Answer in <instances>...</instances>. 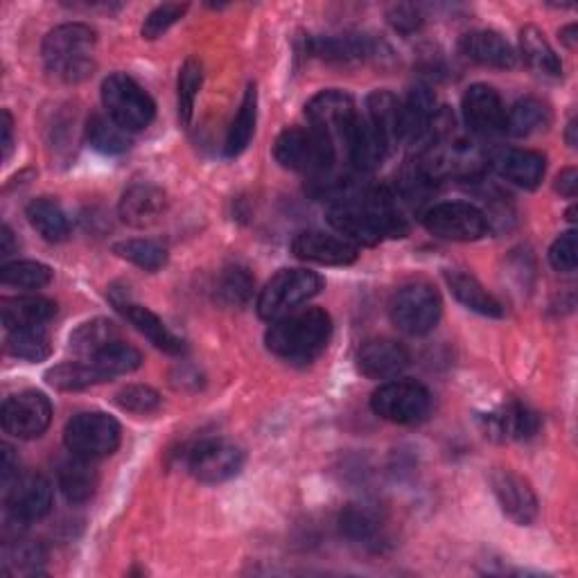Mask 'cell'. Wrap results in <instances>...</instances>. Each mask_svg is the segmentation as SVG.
I'll return each instance as SVG.
<instances>
[{"label": "cell", "mask_w": 578, "mask_h": 578, "mask_svg": "<svg viewBox=\"0 0 578 578\" xmlns=\"http://www.w3.org/2000/svg\"><path fill=\"white\" fill-rule=\"evenodd\" d=\"M466 125L479 136H494L504 131L507 107L500 94L488 85H472L461 102Z\"/></svg>", "instance_id": "17"}, {"label": "cell", "mask_w": 578, "mask_h": 578, "mask_svg": "<svg viewBox=\"0 0 578 578\" xmlns=\"http://www.w3.org/2000/svg\"><path fill=\"white\" fill-rule=\"evenodd\" d=\"M490 486L507 518L520 527H529L538 518V498L527 479L513 470L498 468L490 474Z\"/></svg>", "instance_id": "16"}, {"label": "cell", "mask_w": 578, "mask_h": 578, "mask_svg": "<svg viewBox=\"0 0 578 578\" xmlns=\"http://www.w3.org/2000/svg\"><path fill=\"white\" fill-rule=\"evenodd\" d=\"M373 414L395 425H419L432 411L430 391L414 380H391L371 398Z\"/></svg>", "instance_id": "7"}, {"label": "cell", "mask_w": 578, "mask_h": 578, "mask_svg": "<svg viewBox=\"0 0 578 578\" xmlns=\"http://www.w3.org/2000/svg\"><path fill=\"white\" fill-rule=\"evenodd\" d=\"M57 312V305L43 296H12L0 301V319L10 330L43 327Z\"/></svg>", "instance_id": "27"}, {"label": "cell", "mask_w": 578, "mask_h": 578, "mask_svg": "<svg viewBox=\"0 0 578 578\" xmlns=\"http://www.w3.org/2000/svg\"><path fill=\"white\" fill-rule=\"evenodd\" d=\"M202 79H204L202 63L197 59H188L179 70V85H177L179 120L184 125H190V120H193L195 102H197V96H199V89H202Z\"/></svg>", "instance_id": "45"}, {"label": "cell", "mask_w": 578, "mask_h": 578, "mask_svg": "<svg viewBox=\"0 0 578 578\" xmlns=\"http://www.w3.org/2000/svg\"><path fill=\"white\" fill-rule=\"evenodd\" d=\"M89 145L100 154H125L131 147L129 131L123 129L109 114H94L87 123Z\"/></svg>", "instance_id": "37"}, {"label": "cell", "mask_w": 578, "mask_h": 578, "mask_svg": "<svg viewBox=\"0 0 578 578\" xmlns=\"http://www.w3.org/2000/svg\"><path fill=\"white\" fill-rule=\"evenodd\" d=\"M437 114L434 94L428 87L411 89L406 100H402L400 111V140H423Z\"/></svg>", "instance_id": "26"}, {"label": "cell", "mask_w": 578, "mask_h": 578, "mask_svg": "<svg viewBox=\"0 0 578 578\" xmlns=\"http://www.w3.org/2000/svg\"><path fill=\"white\" fill-rule=\"evenodd\" d=\"M254 287H256V281L249 274V270L235 265V267H228L222 272V276L217 281V298L228 307H242L252 301Z\"/></svg>", "instance_id": "42"}, {"label": "cell", "mask_w": 578, "mask_h": 578, "mask_svg": "<svg viewBox=\"0 0 578 578\" xmlns=\"http://www.w3.org/2000/svg\"><path fill=\"white\" fill-rule=\"evenodd\" d=\"M6 349L12 357H19L26 362H43L50 357V340L43 327L10 330Z\"/></svg>", "instance_id": "39"}, {"label": "cell", "mask_w": 578, "mask_h": 578, "mask_svg": "<svg viewBox=\"0 0 578 578\" xmlns=\"http://www.w3.org/2000/svg\"><path fill=\"white\" fill-rule=\"evenodd\" d=\"M389 23H391L398 32L409 35V32H417V30L423 26V17H421V12H419L414 6H398V8L391 10Z\"/></svg>", "instance_id": "49"}, {"label": "cell", "mask_w": 578, "mask_h": 578, "mask_svg": "<svg viewBox=\"0 0 578 578\" xmlns=\"http://www.w3.org/2000/svg\"><path fill=\"white\" fill-rule=\"evenodd\" d=\"M46 382L59 391H81L94 384L107 382V375L98 369L96 362L77 360V362H63L52 366L46 373Z\"/></svg>", "instance_id": "33"}, {"label": "cell", "mask_w": 578, "mask_h": 578, "mask_svg": "<svg viewBox=\"0 0 578 578\" xmlns=\"http://www.w3.org/2000/svg\"><path fill=\"white\" fill-rule=\"evenodd\" d=\"M553 188H556V193H558L560 197L574 199V197H576V190H578V173H576V168L562 170V173L556 177Z\"/></svg>", "instance_id": "51"}, {"label": "cell", "mask_w": 578, "mask_h": 578, "mask_svg": "<svg viewBox=\"0 0 578 578\" xmlns=\"http://www.w3.org/2000/svg\"><path fill=\"white\" fill-rule=\"evenodd\" d=\"M346 149H349L351 163L357 170L371 173L384 160V156L389 151V143L384 140V136L373 127V123L366 116H357L355 127L349 136Z\"/></svg>", "instance_id": "23"}, {"label": "cell", "mask_w": 578, "mask_h": 578, "mask_svg": "<svg viewBox=\"0 0 578 578\" xmlns=\"http://www.w3.org/2000/svg\"><path fill=\"white\" fill-rule=\"evenodd\" d=\"M357 116L360 114L355 109L353 96L337 89L321 91L305 105V118L310 127L325 136L335 147H346Z\"/></svg>", "instance_id": "10"}, {"label": "cell", "mask_w": 578, "mask_h": 578, "mask_svg": "<svg viewBox=\"0 0 578 578\" xmlns=\"http://www.w3.org/2000/svg\"><path fill=\"white\" fill-rule=\"evenodd\" d=\"M342 533L360 545H373L382 533L380 516L364 504H351L340 516Z\"/></svg>", "instance_id": "38"}, {"label": "cell", "mask_w": 578, "mask_h": 578, "mask_svg": "<svg viewBox=\"0 0 578 578\" xmlns=\"http://www.w3.org/2000/svg\"><path fill=\"white\" fill-rule=\"evenodd\" d=\"M0 421H3V430L14 439L32 441L43 437L50 428L52 404L46 393L28 389L6 400L3 411H0Z\"/></svg>", "instance_id": "12"}, {"label": "cell", "mask_w": 578, "mask_h": 578, "mask_svg": "<svg viewBox=\"0 0 578 578\" xmlns=\"http://www.w3.org/2000/svg\"><path fill=\"white\" fill-rule=\"evenodd\" d=\"M0 131H3V158L8 160L10 151H12V143H14V120H12V114L8 109H3V114H0Z\"/></svg>", "instance_id": "52"}, {"label": "cell", "mask_w": 578, "mask_h": 578, "mask_svg": "<svg viewBox=\"0 0 578 578\" xmlns=\"http://www.w3.org/2000/svg\"><path fill=\"white\" fill-rule=\"evenodd\" d=\"M538 428H540V419L536 411L518 400L504 404L498 414H490L486 419L488 434L500 439L527 441L538 432Z\"/></svg>", "instance_id": "25"}, {"label": "cell", "mask_w": 578, "mask_h": 578, "mask_svg": "<svg viewBox=\"0 0 578 578\" xmlns=\"http://www.w3.org/2000/svg\"><path fill=\"white\" fill-rule=\"evenodd\" d=\"M520 55L525 57L529 68H533L538 75H545V77L562 75V63H560L558 55L553 52V48L549 46L545 35L533 26H527L520 32Z\"/></svg>", "instance_id": "35"}, {"label": "cell", "mask_w": 578, "mask_h": 578, "mask_svg": "<svg viewBox=\"0 0 578 578\" xmlns=\"http://www.w3.org/2000/svg\"><path fill=\"white\" fill-rule=\"evenodd\" d=\"M292 252L298 261L325 267H346L360 258V246H355L346 237L330 235L323 231L298 233L292 242Z\"/></svg>", "instance_id": "15"}, {"label": "cell", "mask_w": 578, "mask_h": 578, "mask_svg": "<svg viewBox=\"0 0 578 578\" xmlns=\"http://www.w3.org/2000/svg\"><path fill=\"white\" fill-rule=\"evenodd\" d=\"M120 342V330L114 321L109 319H94L81 323L75 333L70 335L68 349L79 357V360H91L105 349L114 346Z\"/></svg>", "instance_id": "30"}, {"label": "cell", "mask_w": 578, "mask_h": 578, "mask_svg": "<svg viewBox=\"0 0 578 578\" xmlns=\"http://www.w3.org/2000/svg\"><path fill=\"white\" fill-rule=\"evenodd\" d=\"M3 502L12 522H37L52 509V483L43 474H17L3 486Z\"/></svg>", "instance_id": "13"}, {"label": "cell", "mask_w": 578, "mask_h": 578, "mask_svg": "<svg viewBox=\"0 0 578 578\" xmlns=\"http://www.w3.org/2000/svg\"><path fill=\"white\" fill-rule=\"evenodd\" d=\"M165 206H168V199H165L160 188L151 184H134L123 193L118 213L125 224L134 228H147L163 217Z\"/></svg>", "instance_id": "19"}, {"label": "cell", "mask_w": 578, "mask_h": 578, "mask_svg": "<svg viewBox=\"0 0 578 578\" xmlns=\"http://www.w3.org/2000/svg\"><path fill=\"white\" fill-rule=\"evenodd\" d=\"M14 249H17V244H14V235H12V231H10V226H3V231H0V256H10V254H14Z\"/></svg>", "instance_id": "53"}, {"label": "cell", "mask_w": 578, "mask_h": 578, "mask_svg": "<svg viewBox=\"0 0 578 578\" xmlns=\"http://www.w3.org/2000/svg\"><path fill=\"white\" fill-rule=\"evenodd\" d=\"M186 12H188V6H182V3H163V6L154 8L143 21V28H140L143 39H147V41L158 39L160 35L168 32L175 23H179Z\"/></svg>", "instance_id": "46"}, {"label": "cell", "mask_w": 578, "mask_h": 578, "mask_svg": "<svg viewBox=\"0 0 578 578\" xmlns=\"http://www.w3.org/2000/svg\"><path fill=\"white\" fill-rule=\"evenodd\" d=\"M244 452L224 439H208L188 454V470L202 483H222L242 470Z\"/></svg>", "instance_id": "14"}, {"label": "cell", "mask_w": 578, "mask_h": 578, "mask_svg": "<svg viewBox=\"0 0 578 578\" xmlns=\"http://www.w3.org/2000/svg\"><path fill=\"white\" fill-rule=\"evenodd\" d=\"M57 481L63 492V498L70 504L89 502L98 488V472L91 459L72 454L57 466Z\"/></svg>", "instance_id": "22"}, {"label": "cell", "mask_w": 578, "mask_h": 578, "mask_svg": "<svg viewBox=\"0 0 578 578\" xmlns=\"http://www.w3.org/2000/svg\"><path fill=\"white\" fill-rule=\"evenodd\" d=\"M576 231L562 233L549 249V263L560 274L576 272Z\"/></svg>", "instance_id": "48"}, {"label": "cell", "mask_w": 578, "mask_h": 578, "mask_svg": "<svg viewBox=\"0 0 578 578\" xmlns=\"http://www.w3.org/2000/svg\"><path fill=\"white\" fill-rule=\"evenodd\" d=\"M327 224L355 246H375L384 237H402L406 219L398 199L386 188L344 197L327 208Z\"/></svg>", "instance_id": "1"}, {"label": "cell", "mask_w": 578, "mask_h": 578, "mask_svg": "<svg viewBox=\"0 0 578 578\" xmlns=\"http://www.w3.org/2000/svg\"><path fill=\"white\" fill-rule=\"evenodd\" d=\"M52 281V270L43 263L35 261H17L8 263L0 270V283L8 287H19V290H41L50 285Z\"/></svg>", "instance_id": "43"}, {"label": "cell", "mask_w": 578, "mask_h": 578, "mask_svg": "<svg viewBox=\"0 0 578 578\" xmlns=\"http://www.w3.org/2000/svg\"><path fill=\"white\" fill-rule=\"evenodd\" d=\"M400 111L402 100H398L391 91H373L366 100V118L384 136L389 147L400 140Z\"/></svg>", "instance_id": "36"}, {"label": "cell", "mask_w": 578, "mask_h": 578, "mask_svg": "<svg viewBox=\"0 0 578 578\" xmlns=\"http://www.w3.org/2000/svg\"><path fill=\"white\" fill-rule=\"evenodd\" d=\"M118 307L125 314V319L138 330L140 335H145L149 340V344H154L158 351L168 353V355H184L186 353L184 340L177 337L173 330L165 325L149 307H143V305H136V303H123Z\"/></svg>", "instance_id": "24"}, {"label": "cell", "mask_w": 578, "mask_h": 578, "mask_svg": "<svg viewBox=\"0 0 578 578\" xmlns=\"http://www.w3.org/2000/svg\"><path fill=\"white\" fill-rule=\"evenodd\" d=\"M330 335H333L330 314L319 307H307L272 321L265 342L267 349L283 360L310 362L327 346Z\"/></svg>", "instance_id": "2"}, {"label": "cell", "mask_w": 578, "mask_h": 578, "mask_svg": "<svg viewBox=\"0 0 578 578\" xmlns=\"http://www.w3.org/2000/svg\"><path fill=\"white\" fill-rule=\"evenodd\" d=\"M256 120H258V91L254 85H249L246 89L239 109L231 123L228 136H226V145L224 151L228 158L239 156L246 147H249L254 134H256Z\"/></svg>", "instance_id": "31"}, {"label": "cell", "mask_w": 578, "mask_h": 578, "mask_svg": "<svg viewBox=\"0 0 578 578\" xmlns=\"http://www.w3.org/2000/svg\"><path fill=\"white\" fill-rule=\"evenodd\" d=\"M323 290V278L310 270H281L258 296V316L276 321L296 312Z\"/></svg>", "instance_id": "6"}, {"label": "cell", "mask_w": 578, "mask_h": 578, "mask_svg": "<svg viewBox=\"0 0 578 578\" xmlns=\"http://www.w3.org/2000/svg\"><path fill=\"white\" fill-rule=\"evenodd\" d=\"M46 562V549L32 540H17L3 551L6 574L12 576H39Z\"/></svg>", "instance_id": "41"}, {"label": "cell", "mask_w": 578, "mask_h": 578, "mask_svg": "<svg viewBox=\"0 0 578 578\" xmlns=\"http://www.w3.org/2000/svg\"><path fill=\"white\" fill-rule=\"evenodd\" d=\"M409 366V351L395 340H371L357 351V371L369 380H393Z\"/></svg>", "instance_id": "18"}, {"label": "cell", "mask_w": 578, "mask_h": 578, "mask_svg": "<svg viewBox=\"0 0 578 578\" xmlns=\"http://www.w3.org/2000/svg\"><path fill=\"white\" fill-rule=\"evenodd\" d=\"M274 156L287 170L321 177L333 168L337 147L312 127H287L276 138Z\"/></svg>", "instance_id": "4"}, {"label": "cell", "mask_w": 578, "mask_h": 578, "mask_svg": "<svg viewBox=\"0 0 578 578\" xmlns=\"http://www.w3.org/2000/svg\"><path fill=\"white\" fill-rule=\"evenodd\" d=\"M116 404L129 414H138V417H147L154 414V411L160 406V395L145 384H129L123 391L116 393Z\"/></svg>", "instance_id": "47"}, {"label": "cell", "mask_w": 578, "mask_h": 578, "mask_svg": "<svg viewBox=\"0 0 578 578\" xmlns=\"http://www.w3.org/2000/svg\"><path fill=\"white\" fill-rule=\"evenodd\" d=\"M19 474V459L14 457V450L6 443L0 448V483H10Z\"/></svg>", "instance_id": "50"}, {"label": "cell", "mask_w": 578, "mask_h": 578, "mask_svg": "<svg viewBox=\"0 0 578 578\" xmlns=\"http://www.w3.org/2000/svg\"><path fill=\"white\" fill-rule=\"evenodd\" d=\"M494 170L518 188L536 190L545 177L547 158L533 149H509L494 158Z\"/></svg>", "instance_id": "21"}, {"label": "cell", "mask_w": 578, "mask_h": 578, "mask_svg": "<svg viewBox=\"0 0 578 578\" xmlns=\"http://www.w3.org/2000/svg\"><path fill=\"white\" fill-rule=\"evenodd\" d=\"M28 222L46 242H63L70 235V224L63 208L48 197L32 199L26 208Z\"/></svg>", "instance_id": "34"}, {"label": "cell", "mask_w": 578, "mask_h": 578, "mask_svg": "<svg viewBox=\"0 0 578 578\" xmlns=\"http://www.w3.org/2000/svg\"><path fill=\"white\" fill-rule=\"evenodd\" d=\"M389 312L393 325L400 333L411 337H423L437 327L443 312V301L430 283L417 281L402 285L393 294Z\"/></svg>", "instance_id": "5"}, {"label": "cell", "mask_w": 578, "mask_h": 578, "mask_svg": "<svg viewBox=\"0 0 578 578\" xmlns=\"http://www.w3.org/2000/svg\"><path fill=\"white\" fill-rule=\"evenodd\" d=\"M560 41H562L567 48H571V50L576 48V26H574V23L560 30Z\"/></svg>", "instance_id": "54"}, {"label": "cell", "mask_w": 578, "mask_h": 578, "mask_svg": "<svg viewBox=\"0 0 578 578\" xmlns=\"http://www.w3.org/2000/svg\"><path fill=\"white\" fill-rule=\"evenodd\" d=\"M114 254L129 261L145 272H158L168 263V252L154 239H123L114 246Z\"/></svg>", "instance_id": "40"}, {"label": "cell", "mask_w": 578, "mask_h": 578, "mask_svg": "<svg viewBox=\"0 0 578 578\" xmlns=\"http://www.w3.org/2000/svg\"><path fill=\"white\" fill-rule=\"evenodd\" d=\"M102 105L107 114L127 131L149 127L156 116V105L149 94L125 72H114L102 81Z\"/></svg>", "instance_id": "8"}, {"label": "cell", "mask_w": 578, "mask_h": 578, "mask_svg": "<svg viewBox=\"0 0 578 578\" xmlns=\"http://www.w3.org/2000/svg\"><path fill=\"white\" fill-rule=\"evenodd\" d=\"M459 48L470 61L488 68L507 70L518 63V55L513 46L500 32H492V30H474L463 35Z\"/></svg>", "instance_id": "20"}, {"label": "cell", "mask_w": 578, "mask_h": 578, "mask_svg": "<svg viewBox=\"0 0 578 578\" xmlns=\"http://www.w3.org/2000/svg\"><path fill=\"white\" fill-rule=\"evenodd\" d=\"M91 362L98 364V369L107 375V380H114L118 375H127V373L136 371L143 364V355L138 349H134L120 340L114 346L98 353L96 357H91Z\"/></svg>", "instance_id": "44"}, {"label": "cell", "mask_w": 578, "mask_h": 578, "mask_svg": "<svg viewBox=\"0 0 578 578\" xmlns=\"http://www.w3.org/2000/svg\"><path fill=\"white\" fill-rule=\"evenodd\" d=\"M551 125V109L538 98H522L507 111L504 131L516 138L533 136Z\"/></svg>", "instance_id": "32"}, {"label": "cell", "mask_w": 578, "mask_h": 578, "mask_svg": "<svg viewBox=\"0 0 578 578\" xmlns=\"http://www.w3.org/2000/svg\"><path fill=\"white\" fill-rule=\"evenodd\" d=\"M96 30L85 23H63L50 30L41 46V57L48 72L70 81V85L85 81L96 68Z\"/></svg>", "instance_id": "3"}, {"label": "cell", "mask_w": 578, "mask_h": 578, "mask_svg": "<svg viewBox=\"0 0 578 578\" xmlns=\"http://www.w3.org/2000/svg\"><path fill=\"white\" fill-rule=\"evenodd\" d=\"M576 131H578V120H576V118H571V120H569V125H567V136H565V138H567V145H569V147H576V145H578Z\"/></svg>", "instance_id": "55"}, {"label": "cell", "mask_w": 578, "mask_h": 578, "mask_svg": "<svg viewBox=\"0 0 578 578\" xmlns=\"http://www.w3.org/2000/svg\"><path fill=\"white\" fill-rule=\"evenodd\" d=\"M63 443L68 452L85 459H107L120 448V425L102 411H85L66 423Z\"/></svg>", "instance_id": "9"}, {"label": "cell", "mask_w": 578, "mask_h": 578, "mask_svg": "<svg viewBox=\"0 0 578 578\" xmlns=\"http://www.w3.org/2000/svg\"><path fill=\"white\" fill-rule=\"evenodd\" d=\"M423 224L434 237L448 242H474L490 228L486 213L468 202L437 204L423 215Z\"/></svg>", "instance_id": "11"}, {"label": "cell", "mask_w": 578, "mask_h": 578, "mask_svg": "<svg viewBox=\"0 0 578 578\" xmlns=\"http://www.w3.org/2000/svg\"><path fill=\"white\" fill-rule=\"evenodd\" d=\"M445 281H448L450 292L463 307H468L481 316H490V319L504 316L502 303L492 294H488L472 274L454 270V272H445Z\"/></svg>", "instance_id": "29"}, {"label": "cell", "mask_w": 578, "mask_h": 578, "mask_svg": "<svg viewBox=\"0 0 578 578\" xmlns=\"http://www.w3.org/2000/svg\"><path fill=\"white\" fill-rule=\"evenodd\" d=\"M310 50L325 61H360L375 57L378 41L366 35H327L314 37Z\"/></svg>", "instance_id": "28"}]
</instances>
